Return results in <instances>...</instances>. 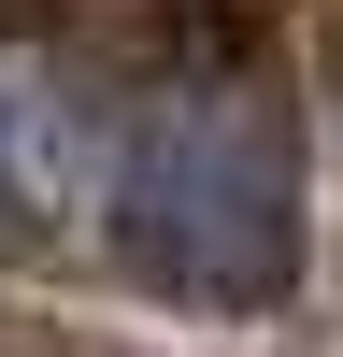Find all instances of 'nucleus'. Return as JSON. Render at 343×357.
I'll return each mask as SVG.
<instances>
[{"label":"nucleus","instance_id":"f257e3e1","mask_svg":"<svg viewBox=\"0 0 343 357\" xmlns=\"http://www.w3.org/2000/svg\"><path fill=\"white\" fill-rule=\"evenodd\" d=\"M114 257L200 314H257L300 272V114L257 72H186L114 129Z\"/></svg>","mask_w":343,"mask_h":357},{"label":"nucleus","instance_id":"f03ea898","mask_svg":"<svg viewBox=\"0 0 343 357\" xmlns=\"http://www.w3.org/2000/svg\"><path fill=\"white\" fill-rule=\"evenodd\" d=\"M86 215H114V143L72 100V72L29 43H0V257L72 243Z\"/></svg>","mask_w":343,"mask_h":357}]
</instances>
